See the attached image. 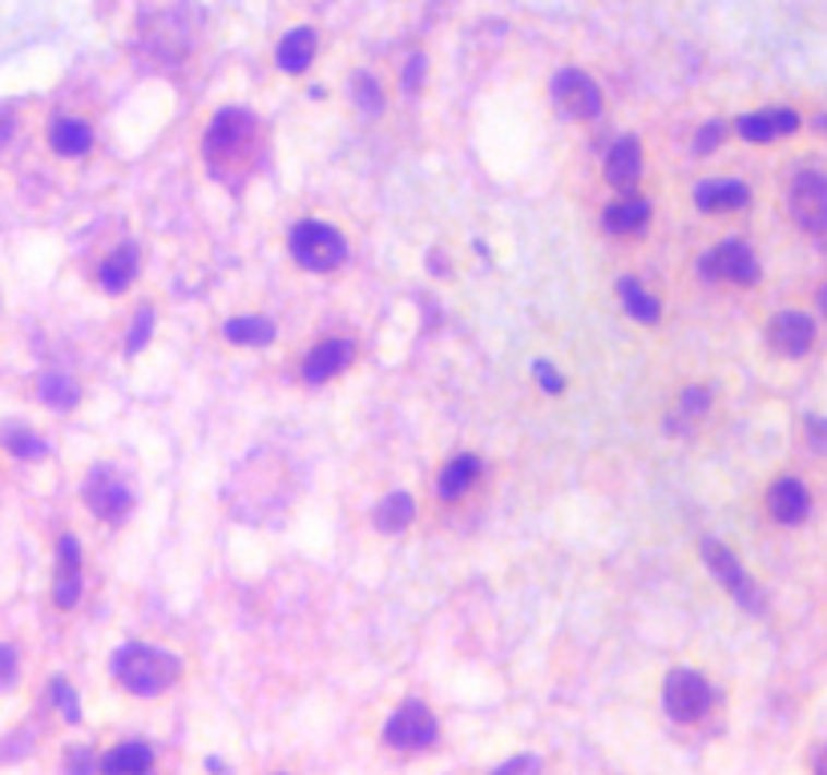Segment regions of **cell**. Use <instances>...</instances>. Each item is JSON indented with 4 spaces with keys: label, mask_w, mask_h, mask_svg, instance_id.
I'll list each match as a JSON object with an SVG mask.
<instances>
[{
    "label": "cell",
    "mask_w": 827,
    "mask_h": 775,
    "mask_svg": "<svg viewBox=\"0 0 827 775\" xmlns=\"http://www.w3.org/2000/svg\"><path fill=\"white\" fill-rule=\"evenodd\" d=\"M149 332H154V311L142 308V311H137V320H134V332H130V351H142V348H146Z\"/></svg>",
    "instance_id": "obj_33"
},
{
    "label": "cell",
    "mask_w": 827,
    "mask_h": 775,
    "mask_svg": "<svg viewBox=\"0 0 827 775\" xmlns=\"http://www.w3.org/2000/svg\"><path fill=\"white\" fill-rule=\"evenodd\" d=\"M384 739L400 751H424L436 743V719L424 703H404L384 727Z\"/></svg>",
    "instance_id": "obj_7"
},
{
    "label": "cell",
    "mask_w": 827,
    "mask_h": 775,
    "mask_svg": "<svg viewBox=\"0 0 827 775\" xmlns=\"http://www.w3.org/2000/svg\"><path fill=\"white\" fill-rule=\"evenodd\" d=\"M0 453L16 456V461H40L49 453V444L37 428H28L25 420H4L0 425Z\"/></svg>",
    "instance_id": "obj_17"
},
{
    "label": "cell",
    "mask_w": 827,
    "mask_h": 775,
    "mask_svg": "<svg viewBox=\"0 0 827 775\" xmlns=\"http://www.w3.org/2000/svg\"><path fill=\"white\" fill-rule=\"evenodd\" d=\"M137 275V251L134 247H118V251L101 259V267H97V283L106 287V291H121V287H130Z\"/></svg>",
    "instance_id": "obj_23"
},
{
    "label": "cell",
    "mask_w": 827,
    "mask_h": 775,
    "mask_svg": "<svg viewBox=\"0 0 827 775\" xmlns=\"http://www.w3.org/2000/svg\"><path fill=\"white\" fill-rule=\"evenodd\" d=\"M537 772H541V760H534V755H517V760L501 763L493 775H537Z\"/></svg>",
    "instance_id": "obj_35"
},
{
    "label": "cell",
    "mask_w": 827,
    "mask_h": 775,
    "mask_svg": "<svg viewBox=\"0 0 827 775\" xmlns=\"http://www.w3.org/2000/svg\"><path fill=\"white\" fill-rule=\"evenodd\" d=\"M719 142H722V126H707V130L698 134V142H694V150H698V154H707V150H715Z\"/></svg>",
    "instance_id": "obj_38"
},
{
    "label": "cell",
    "mask_w": 827,
    "mask_h": 775,
    "mask_svg": "<svg viewBox=\"0 0 827 775\" xmlns=\"http://www.w3.org/2000/svg\"><path fill=\"white\" fill-rule=\"evenodd\" d=\"M227 339L230 344H247V348H263L275 339V323L263 320V315H239V320L227 323Z\"/></svg>",
    "instance_id": "obj_27"
},
{
    "label": "cell",
    "mask_w": 827,
    "mask_h": 775,
    "mask_svg": "<svg viewBox=\"0 0 827 775\" xmlns=\"http://www.w3.org/2000/svg\"><path fill=\"white\" fill-rule=\"evenodd\" d=\"M420 81H424V57H412L408 69H404V85H408V90H420Z\"/></svg>",
    "instance_id": "obj_39"
},
{
    "label": "cell",
    "mask_w": 827,
    "mask_h": 775,
    "mask_svg": "<svg viewBox=\"0 0 827 775\" xmlns=\"http://www.w3.org/2000/svg\"><path fill=\"white\" fill-rule=\"evenodd\" d=\"M356 102H360V109H368V114H380V109H384V90H380V81L360 73V78H356Z\"/></svg>",
    "instance_id": "obj_30"
},
{
    "label": "cell",
    "mask_w": 827,
    "mask_h": 775,
    "mask_svg": "<svg viewBox=\"0 0 827 775\" xmlns=\"http://www.w3.org/2000/svg\"><path fill=\"white\" fill-rule=\"evenodd\" d=\"M819 130H824V134H827V118H819Z\"/></svg>",
    "instance_id": "obj_41"
},
{
    "label": "cell",
    "mask_w": 827,
    "mask_h": 775,
    "mask_svg": "<svg viewBox=\"0 0 827 775\" xmlns=\"http://www.w3.org/2000/svg\"><path fill=\"white\" fill-rule=\"evenodd\" d=\"M49 146L61 158H81V154L94 150V130H89V121L81 118H57L49 126Z\"/></svg>",
    "instance_id": "obj_16"
},
{
    "label": "cell",
    "mask_w": 827,
    "mask_h": 775,
    "mask_svg": "<svg viewBox=\"0 0 827 775\" xmlns=\"http://www.w3.org/2000/svg\"><path fill=\"white\" fill-rule=\"evenodd\" d=\"M703 408H707V392H703V388H686V396H682V413L698 416Z\"/></svg>",
    "instance_id": "obj_37"
},
{
    "label": "cell",
    "mask_w": 827,
    "mask_h": 775,
    "mask_svg": "<svg viewBox=\"0 0 827 775\" xmlns=\"http://www.w3.org/2000/svg\"><path fill=\"white\" fill-rule=\"evenodd\" d=\"M416 517V501L408 493H392L380 501V509H375V529L380 534H400L404 525L412 522Z\"/></svg>",
    "instance_id": "obj_26"
},
{
    "label": "cell",
    "mask_w": 827,
    "mask_h": 775,
    "mask_svg": "<svg viewBox=\"0 0 827 775\" xmlns=\"http://www.w3.org/2000/svg\"><path fill=\"white\" fill-rule=\"evenodd\" d=\"M606 178H610L618 190L634 187V182L642 178V146L634 142V138L614 142V150L606 154Z\"/></svg>",
    "instance_id": "obj_18"
},
{
    "label": "cell",
    "mask_w": 827,
    "mask_h": 775,
    "mask_svg": "<svg viewBox=\"0 0 827 775\" xmlns=\"http://www.w3.org/2000/svg\"><path fill=\"white\" fill-rule=\"evenodd\" d=\"M824 775H827V772H824Z\"/></svg>",
    "instance_id": "obj_42"
},
{
    "label": "cell",
    "mask_w": 827,
    "mask_h": 775,
    "mask_svg": "<svg viewBox=\"0 0 827 775\" xmlns=\"http://www.w3.org/2000/svg\"><path fill=\"white\" fill-rule=\"evenodd\" d=\"M81 601V546L77 537L65 534L57 541L53 558V606L57 610H73Z\"/></svg>",
    "instance_id": "obj_11"
},
{
    "label": "cell",
    "mask_w": 827,
    "mask_h": 775,
    "mask_svg": "<svg viewBox=\"0 0 827 775\" xmlns=\"http://www.w3.org/2000/svg\"><path fill=\"white\" fill-rule=\"evenodd\" d=\"M703 558H707L710 565V574L719 577L722 589L731 594L734 601H743L747 610H763V598H759V589H755V582L747 577V570L734 562V553L727 546H719V541H703Z\"/></svg>",
    "instance_id": "obj_9"
},
{
    "label": "cell",
    "mask_w": 827,
    "mask_h": 775,
    "mask_svg": "<svg viewBox=\"0 0 827 775\" xmlns=\"http://www.w3.org/2000/svg\"><path fill=\"white\" fill-rule=\"evenodd\" d=\"M291 254L299 267L308 271H335L347 259L344 235L327 223H299L291 230Z\"/></svg>",
    "instance_id": "obj_2"
},
{
    "label": "cell",
    "mask_w": 827,
    "mask_h": 775,
    "mask_svg": "<svg viewBox=\"0 0 827 775\" xmlns=\"http://www.w3.org/2000/svg\"><path fill=\"white\" fill-rule=\"evenodd\" d=\"M254 138V118L247 109H223L206 130V158L214 170H223L227 162L242 158V150L251 146Z\"/></svg>",
    "instance_id": "obj_4"
},
{
    "label": "cell",
    "mask_w": 827,
    "mask_h": 775,
    "mask_svg": "<svg viewBox=\"0 0 827 775\" xmlns=\"http://www.w3.org/2000/svg\"><path fill=\"white\" fill-rule=\"evenodd\" d=\"M182 675V663L161 651V646H146V642H130L113 655V679L130 691V695L154 699L161 691H170Z\"/></svg>",
    "instance_id": "obj_1"
},
{
    "label": "cell",
    "mask_w": 827,
    "mask_h": 775,
    "mask_svg": "<svg viewBox=\"0 0 827 775\" xmlns=\"http://www.w3.org/2000/svg\"><path fill=\"white\" fill-rule=\"evenodd\" d=\"M646 223H650V202L642 199H622L601 214V227L610 230V235H638Z\"/></svg>",
    "instance_id": "obj_22"
},
{
    "label": "cell",
    "mask_w": 827,
    "mask_h": 775,
    "mask_svg": "<svg viewBox=\"0 0 827 775\" xmlns=\"http://www.w3.org/2000/svg\"><path fill=\"white\" fill-rule=\"evenodd\" d=\"M819 308L827 311V287H824V291H819Z\"/></svg>",
    "instance_id": "obj_40"
},
{
    "label": "cell",
    "mask_w": 827,
    "mask_h": 775,
    "mask_svg": "<svg viewBox=\"0 0 827 775\" xmlns=\"http://www.w3.org/2000/svg\"><path fill=\"white\" fill-rule=\"evenodd\" d=\"M553 97H558V106L570 114V118H598L601 114V90L594 85L589 73L582 69H565L558 73L553 81Z\"/></svg>",
    "instance_id": "obj_10"
},
{
    "label": "cell",
    "mask_w": 827,
    "mask_h": 775,
    "mask_svg": "<svg viewBox=\"0 0 827 775\" xmlns=\"http://www.w3.org/2000/svg\"><path fill=\"white\" fill-rule=\"evenodd\" d=\"M767 509H771L775 522L800 525L803 517H807V509H812V497H807L803 481H795V477H783V481L771 485V493H767Z\"/></svg>",
    "instance_id": "obj_14"
},
{
    "label": "cell",
    "mask_w": 827,
    "mask_h": 775,
    "mask_svg": "<svg viewBox=\"0 0 827 775\" xmlns=\"http://www.w3.org/2000/svg\"><path fill=\"white\" fill-rule=\"evenodd\" d=\"M149 767H154V751L146 743H137V739L118 743L101 760V775H149Z\"/></svg>",
    "instance_id": "obj_21"
},
{
    "label": "cell",
    "mask_w": 827,
    "mask_h": 775,
    "mask_svg": "<svg viewBox=\"0 0 827 775\" xmlns=\"http://www.w3.org/2000/svg\"><path fill=\"white\" fill-rule=\"evenodd\" d=\"M534 375L541 380V384H546V392H561V388H565V380L553 372V363H549V360H537L534 363Z\"/></svg>",
    "instance_id": "obj_36"
},
{
    "label": "cell",
    "mask_w": 827,
    "mask_h": 775,
    "mask_svg": "<svg viewBox=\"0 0 827 775\" xmlns=\"http://www.w3.org/2000/svg\"><path fill=\"white\" fill-rule=\"evenodd\" d=\"M311 57H315V33L311 28H295L279 40V69H287V73H303L311 65Z\"/></svg>",
    "instance_id": "obj_24"
},
{
    "label": "cell",
    "mask_w": 827,
    "mask_h": 775,
    "mask_svg": "<svg viewBox=\"0 0 827 775\" xmlns=\"http://www.w3.org/2000/svg\"><path fill=\"white\" fill-rule=\"evenodd\" d=\"M694 202H698V211H739V206H747V187L734 178H715L694 190Z\"/></svg>",
    "instance_id": "obj_20"
},
{
    "label": "cell",
    "mask_w": 827,
    "mask_h": 775,
    "mask_svg": "<svg viewBox=\"0 0 827 775\" xmlns=\"http://www.w3.org/2000/svg\"><path fill=\"white\" fill-rule=\"evenodd\" d=\"M662 703H667L670 719L694 723L710 711V687L698 670H670L667 687H662Z\"/></svg>",
    "instance_id": "obj_5"
},
{
    "label": "cell",
    "mask_w": 827,
    "mask_h": 775,
    "mask_svg": "<svg viewBox=\"0 0 827 775\" xmlns=\"http://www.w3.org/2000/svg\"><path fill=\"white\" fill-rule=\"evenodd\" d=\"M477 477H481V461H477V456H468V453H460V456H453L441 473H436V493H441L444 501H456V497L468 493V489L477 485Z\"/></svg>",
    "instance_id": "obj_19"
},
{
    "label": "cell",
    "mask_w": 827,
    "mask_h": 775,
    "mask_svg": "<svg viewBox=\"0 0 827 775\" xmlns=\"http://www.w3.org/2000/svg\"><path fill=\"white\" fill-rule=\"evenodd\" d=\"M767 339H771V348L779 356H803L815 344V323L800 311H783V315H775Z\"/></svg>",
    "instance_id": "obj_13"
},
{
    "label": "cell",
    "mask_w": 827,
    "mask_h": 775,
    "mask_svg": "<svg viewBox=\"0 0 827 775\" xmlns=\"http://www.w3.org/2000/svg\"><path fill=\"white\" fill-rule=\"evenodd\" d=\"M81 497H85V505L94 509L101 522H113V525L125 522V517H130V509H134V493H130L125 477L113 473V468H106V465L89 468Z\"/></svg>",
    "instance_id": "obj_3"
},
{
    "label": "cell",
    "mask_w": 827,
    "mask_h": 775,
    "mask_svg": "<svg viewBox=\"0 0 827 775\" xmlns=\"http://www.w3.org/2000/svg\"><path fill=\"white\" fill-rule=\"evenodd\" d=\"M16 130H21V121H16V109H13V106H4V102H0V154H4V150L13 146Z\"/></svg>",
    "instance_id": "obj_34"
},
{
    "label": "cell",
    "mask_w": 827,
    "mask_h": 775,
    "mask_svg": "<svg viewBox=\"0 0 827 775\" xmlns=\"http://www.w3.org/2000/svg\"><path fill=\"white\" fill-rule=\"evenodd\" d=\"M791 214L803 230L827 235V178L819 170H803L791 182Z\"/></svg>",
    "instance_id": "obj_8"
},
{
    "label": "cell",
    "mask_w": 827,
    "mask_h": 775,
    "mask_svg": "<svg viewBox=\"0 0 827 775\" xmlns=\"http://www.w3.org/2000/svg\"><path fill=\"white\" fill-rule=\"evenodd\" d=\"M795 130H800V118L791 109H763V114L739 118V134L747 142H771V138L795 134Z\"/></svg>",
    "instance_id": "obj_15"
},
{
    "label": "cell",
    "mask_w": 827,
    "mask_h": 775,
    "mask_svg": "<svg viewBox=\"0 0 827 775\" xmlns=\"http://www.w3.org/2000/svg\"><path fill=\"white\" fill-rule=\"evenodd\" d=\"M698 275L710 283H755L759 279V259L747 242H722L710 254H703Z\"/></svg>",
    "instance_id": "obj_6"
},
{
    "label": "cell",
    "mask_w": 827,
    "mask_h": 775,
    "mask_svg": "<svg viewBox=\"0 0 827 775\" xmlns=\"http://www.w3.org/2000/svg\"><path fill=\"white\" fill-rule=\"evenodd\" d=\"M53 703H57V711L65 715V723L81 719V703H77V695H73V687H69L65 679H53Z\"/></svg>",
    "instance_id": "obj_31"
},
{
    "label": "cell",
    "mask_w": 827,
    "mask_h": 775,
    "mask_svg": "<svg viewBox=\"0 0 827 775\" xmlns=\"http://www.w3.org/2000/svg\"><path fill=\"white\" fill-rule=\"evenodd\" d=\"M97 772V760L89 748H69L65 755V775H94Z\"/></svg>",
    "instance_id": "obj_32"
},
{
    "label": "cell",
    "mask_w": 827,
    "mask_h": 775,
    "mask_svg": "<svg viewBox=\"0 0 827 775\" xmlns=\"http://www.w3.org/2000/svg\"><path fill=\"white\" fill-rule=\"evenodd\" d=\"M37 396H40V404H49V408H57V413H69V408H77L81 388H77V380H69V375L49 372L37 380Z\"/></svg>",
    "instance_id": "obj_25"
},
{
    "label": "cell",
    "mask_w": 827,
    "mask_h": 775,
    "mask_svg": "<svg viewBox=\"0 0 827 775\" xmlns=\"http://www.w3.org/2000/svg\"><path fill=\"white\" fill-rule=\"evenodd\" d=\"M618 295H622V308L634 315L638 323H658V315H662V308H658V299L642 283L634 279H622L618 283Z\"/></svg>",
    "instance_id": "obj_28"
},
{
    "label": "cell",
    "mask_w": 827,
    "mask_h": 775,
    "mask_svg": "<svg viewBox=\"0 0 827 775\" xmlns=\"http://www.w3.org/2000/svg\"><path fill=\"white\" fill-rule=\"evenodd\" d=\"M16 679H21V651H16L13 642L0 639V695L13 691Z\"/></svg>",
    "instance_id": "obj_29"
},
{
    "label": "cell",
    "mask_w": 827,
    "mask_h": 775,
    "mask_svg": "<svg viewBox=\"0 0 827 775\" xmlns=\"http://www.w3.org/2000/svg\"><path fill=\"white\" fill-rule=\"evenodd\" d=\"M351 356H356L351 339H323V344H315V348L308 351V360H303V380H308V384H327V380H335V375L351 363Z\"/></svg>",
    "instance_id": "obj_12"
}]
</instances>
